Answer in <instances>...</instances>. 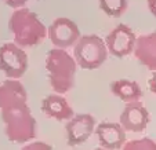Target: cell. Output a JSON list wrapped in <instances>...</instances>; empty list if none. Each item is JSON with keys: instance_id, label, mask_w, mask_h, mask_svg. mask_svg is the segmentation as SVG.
Masks as SVG:
<instances>
[{"instance_id": "cell-18", "label": "cell", "mask_w": 156, "mask_h": 150, "mask_svg": "<svg viewBox=\"0 0 156 150\" xmlns=\"http://www.w3.org/2000/svg\"><path fill=\"white\" fill-rule=\"evenodd\" d=\"M4 2L7 3V6L18 10V9H24V6L27 4L28 0H4Z\"/></svg>"}, {"instance_id": "cell-21", "label": "cell", "mask_w": 156, "mask_h": 150, "mask_svg": "<svg viewBox=\"0 0 156 150\" xmlns=\"http://www.w3.org/2000/svg\"><path fill=\"white\" fill-rule=\"evenodd\" d=\"M94 150H106V149H104V147H98V149H94Z\"/></svg>"}, {"instance_id": "cell-19", "label": "cell", "mask_w": 156, "mask_h": 150, "mask_svg": "<svg viewBox=\"0 0 156 150\" xmlns=\"http://www.w3.org/2000/svg\"><path fill=\"white\" fill-rule=\"evenodd\" d=\"M148 85H149L151 91H152L153 94H156V72H153V73H152L149 81H148Z\"/></svg>"}, {"instance_id": "cell-20", "label": "cell", "mask_w": 156, "mask_h": 150, "mask_svg": "<svg viewBox=\"0 0 156 150\" xmlns=\"http://www.w3.org/2000/svg\"><path fill=\"white\" fill-rule=\"evenodd\" d=\"M147 3H148V9H149V11L156 17V0H148Z\"/></svg>"}, {"instance_id": "cell-16", "label": "cell", "mask_w": 156, "mask_h": 150, "mask_svg": "<svg viewBox=\"0 0 156 150\" xmlns=\"http://www.w3.org/2000/svg\"><path fill=\"white\" fill-rule=\"evenodd\" d=\"M123 150H156V142L151 138H140L126 142Z\"/></svg>"}, {"instance_id": "cell-9", "label": "cell", "mask_w": 156, "mask_h": 150, "mask_svg": "<svg viewBox=\"0 0 156 150\" xmlns=\"http://www.w3.org/2000/svg\"><path fill=\"white\" fill-rule=\"evenodd\" d=\"M151 116L148 109L141 102L127 103L119 118V124L124 131L130 132H142L148 127Z\"/></svg>"}, {"instance_id": "cell-2", "label": "cell", "mask_w": 156, "mask_h": 150, "mask_svg": "<svg viewBox=\"0 0 156 150\" xmlns=\"http://www.w3.org/2000/svg\"><path fill=\"white\" fill-rule=\"evenodd\" d=\"M46 70L51 88L61 95L73 87L77 63L66 50L53 48L46 55Z\"/></svg>"}, {"instance_id": "cell-7", "label": "cell", "mask_w": 156, "mask_h": 150, "mask_svg": "<svg viewBox=\"0 0 156 150\" xmlns=\"http://www.w3.org/2000/svg\"><path fill=\"white\" fill-rule=\"evenodd\" d=\"M137 36L130 26L120 24L108 33L105 39V44L108 51L115 56H126L131 54L136 48Z\"/></svg>"}, {"instance_id": "cell-10", "label": "cell", "mask_w": 156, "mask_h": 150, "mask_svg": "<svg viewBox=\"0 0 156 150\" xmlns=\"http://www.w3.org/2000/svg\"><path fill=\"white\" fill-rule=\"evenodd\" d=\"M95 135L101 147L106 150H119L126 145V131L119 123H100L95 128Z\"/></svg>"}, {"instance_id": "cell-6", "label": "cell", "mask_w": 156, "mask_h": 150, "mask_svg": "<svg viewBox=\"0 0 156 150\" xmlns=\"http://www.w3.org/2000/svg\"><path fill=\"white\" fill-rule=\"evenodd\" d=\"M48 37L51 43L55 46V48L66 50L68 47L76 44L82 35L79 26L73 21L65 17H59L51 22L48 28Z\"/></svg>"}, {"instance_id": "cell-15", "label": "cell", "mask_w": 156, "mask_h": 150, "mask_svg": "<svg viewBox=\"0 0 156 150\" xmlns=\"http://www.w3.org/2000/svg\"><path fill=\"white\" fill-rule=\"evenodd\" d=\"M100 7L106 15L109 17H120L127 10L129 0H98Z\"/></svg>"}, {"instance_id": "cell-1", "label": "cell", "mask_w": 156, "mask_h": 150, "mask_svg": "<svg viewBox=\"0 0 156 150\" xmlns=\"http://www.w3.org/2000/svg\"><path fill=\"white\" fill-rule=\"evenodd\" d=\"M9 29L14 36V43L22 47H33L48 36V30L39 17L29 9H18L9 19Z\"/></svg>"}, {"instance_id": "cell-14", "label": "cell", "mask_w": 156, "mask_h": 150, "mask_svg": "<svg viewBox=\"0 0 156 150\" xmlns=\"http://www.w3.org/2000/svg\"><path fill=\"white\" fill-rule=\"evenodd\" d=\"M111 91L113 95L126 103L140 102L142 97L141 87L136 81L129 79H119L111 83Z\"/></svg>"}, {"instance_id": "cell-17", "label": "cell", "mask_w": 156, "mask_h": 150, "mask_svg": "<svg viewBox=\"0 0 156 150\" xmlns=\"http://www.w3.org/2000/svg\"><path fill=\"white\" fill-rule=\"evenodd\" d=\"M21 150H53L51 145L46 143V142H29L25 146H22Z\"/></svg>"}, {"instance_id": "cell-3", "label": "cell", "mask_w": 156, "mask_h": 150, "mask_svg": "<svg viewBox=\"0 0 156 150\" xmlns=\"http://www.w3.org/2000/svg\"><path fill=\"white\" fill-rule=\"evenodd\" d=\"M2 120L6 136L14 143H29L36 136V118L28 105L2 110Z\"/></svg>"}, {"instance_id": "cell-8", "label": "cell", "mask_w": 156, "mask_h": 150, "mask_svg": "<svg viewBox=\"0 0 156 150\" xmlns=\"http://www.w3.org/2000/svg\"><path fill=\"white\" fill-rule=\"evenodd\" d=\"M95 120L88 113H80L71 118L65 125L66 141L69 146H79L84 143L95 132Z\"/></svg>"}, {"instance_id": "cell-13", "label": "cell", "mask_w": 156, "mask_h": 150, "mask_svg": "<svg viewBox=\"0 0 156 150\" xmlns=\"http://www.w3.org/2000/svg\"><path fill=\"white\" fill-rule=\"evenodd\" d=\"M41 110L48 117L55 118L58 121L71 120L73 117V109L68 103L62 95L59 94H50L41 101Z\"/></svg>"}, {"instance_id": "cell-12", "label": "cell", "mask_w": 156, "mask_h": 150, "mask_svg": "<svg viewBox=\"0 0 156 150\" xmlns=\"http://www.w3.org/2000/svg\"><path fill=\"white\" fill-rule=\"evenodd\" d=\"M134 55L141 65L149 70L156 72V32L137 37Z\"/></svg>"}, {"instance_id": "cell-4", "label": "cell", "mask_w": 156, "mask_h": 150, "mask_svg": "<svg viewBox=\"0 0 156 150\" xmlns=\"http://www.w3.org/2000/svg\"><path fill=\"white\" fill-rule=\"evenodd\" d=\"M105 40L97 35H84L73 46V58L83 69H97L108 56Z\"/></svg>"}, {"instance_id": "cell-11", "label": "cell", "mask_w": 156, "mask_h": 150, "mask_svg": "<svg viewBox=\"0 0 156 150\" xmlns=\"http://www.w3.org/2000/svg\"><path fill=\"white\" fill-rule=\"evenodd\" d=\"M28 94L18 80H4L0 83V110L27 105Z\"/></svg>"}, {"instance_id": "cell-5", "label": "cell", "mask_w": 156, "mask_h": 150, "mask_svg": "<svg viewBox=\"0 0 156 150\" xmlns=\"http://www.w3.org/2000/svg\"><path fill=\"white\" fill-rule=\"evenodd\" d=\"M28 69V55L15 43H4L0 46V70L10 80H17L25 74Z\"/></svg>"}]
</instances>
